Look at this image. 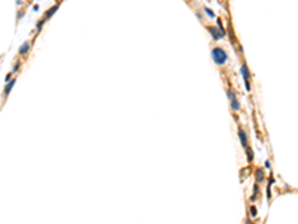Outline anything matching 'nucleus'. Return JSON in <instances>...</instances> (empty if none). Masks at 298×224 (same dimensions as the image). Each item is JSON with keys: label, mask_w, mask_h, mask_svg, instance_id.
Here are the masks:
<instances>
[{"label": "nucleus", "mask_w": 298, "mask_h": 224, "mask_svg": "<svg viewBox=\"0 0 298 224\" xmlns=\"http://www.w3.org/2000/svg\"><path fill=\"white\" fill-rule=\"evenodd\" d=\"M204 11H206V14H207V15H210V16H212V18H213V16H215V14H213L212 11H210V9H207V8H206Z\"/></svg>", "instance_id": "nucleus-12"}, {"label": "nucleus", "mask_w": 298, "mask_h": 224, "mask_svg": "<svg viewBox=\"0 0 298 224\" xmlns=\"http://www.w3.org/2000/svg\"><path fill=\"white\" fill-rule=\"evenodd\" d=\"M246 224H252V221H250V220L248 218V220H246Z\"/></svg>", "instance_id": "nucleus-14"}, {"label": "nucleus", "mask_w": 298, "mask_h": 224, "mask_svg": "<svg viewBox=\"0 0 298 224\" xmlns=\"http://www.w3.org/2000/svg\"><path fill=\"white\" fill-rule=\"evenodd\" d=\"M30 48H31V44L27 40V42H24V44L21 45V48L18 49V53H20V55H27L29 53H30Z\"/></svg>", "instance_id": "nucleus-7"}, {"label": "nucleus", "mask_w": 298, "mask_h": 224, "mask_svg": "<svg viewBox=\"0 0 298 224\" xmlns=\"http://www.w3.org/2000/svg\"><path fill=\"white\" fill-rule=\"evenodd\" d=\"M227 94H228V99H230V105H231V109H233L234 112H239V111H240V103H239L237 97H235V94L233 93L231 87H228V88H227Z\"/></svg>", "instance_id": "nucleus-2"}, {"label": "nucleus", "mask_w": 298, "mask_h": 224, "mask_svg": "<svg viewBox=\"0 0 298 224\" xmlns=\"http://www.w3.org/2000/svg\"><path fill=\"white\" fill-rule=\"evenodd\" d=\"M250 212H252V217H256L258 215V211L255 209V206H250Z\"/></svg>", "instance_id": "nucleus-11"}, {"label": "nucleus", "mask_w": 298, "mask_h": 224, "mask_svg": "<svg viewBox=\"0 0 298 224\" xmlns=\"http://www.w3.org/2000/svg\"><path fill=\"white\" fill-rule=\"evenodd\" d=\"M11 76H12V73H9V75H7L6 78H5V81H11Z\"/></svg>", "instance_id": "nucleus-13"}, {"label": "nucleus", "mask_w": 298, "mask_h": 224, "mask_svg": "<svg viewBox=\"0 0 298 224\" xmlns=\"http://www.w3.org/2000/svg\"><path fill=\"white\" fill-rule=\"evenodd\" d=\"M15 82H16V79H15V78H14V79H11L9 82H7V85L5 87V91H3V97H5V96H7V94L11 93V90H12V87L15 85Z\"/></svg>", "instance_id": "nucleus-9"}, {"label": "nucleus", "mask_w": 298, "mask_h": 224, "mask_svg": "<svg viewBox=\"0 0 298 224\" xmlns=\"http://www.w3.org/2000/svg\"><path fill=\"white\" fill-rule=\"evenodd\" d=\"M237 133H239V137H240L242 146H243V148H246V146L249 145V137H248V133L243 130V127H242L240 123L237 124Z\"/></svg>", "instance_id": "nucleus-3"}, {"label": "nucleus", "mask_w": 298, "mask_h": 224, "mask_svg": "<svg viewBox=\"0 0 298 224\" xmlns=\"http://www.w3.org/2000/svg\"><path fill=\"white\" fill-rule=\"evenodd\" d=\"M255 179H256L255 184H262V182H264L265 172H264V169H262V167H256V170H255Z\"/></svg>", "instance_id": "nucleus-5"}, {"label": "nucleus", "mask_w": 298, "mask_h": 224, "mask_svg": "<svg viewBox=\"0 0 298 224\" xmlns=\"http://www.w3.org/2000/svg\"><path fill=\"white\" fill-rule=\"evenodd\" d=\"M212 58H213L215 64H218V66H224L227 61H228V55H227L225 49L221 48V46L212 48Z\"/></svg>", "instance_id": "nucleus-1"}, {"label": "nucleus", "mask_w": 298, "mask_h": 224, "mask_svg": "<svg viewBox=\"0 0 298 224\" xmlns=\"http://www.w3.org/2000/svg\"><path fill=\"white\" fill-rule=\"evenodd\" d=\"M207 30H209L210 33H212V36H213V39H215V40H218L219 38L222 36V33L219 31V29H216L215 25H207Z\"/></svg>", "instance_id": "nucleus-8"}, {"label": "nucleus", "mask_w": 298, "mask_h": 224, "mask_svg": "<svg viewBox=\"0 0 298 224\" xmlns=\"http://www.w3.org/2000/svg\"><path fill=\"white\" fill-rule=\"evenodd\" d=\"M244 151H246V154H248V163H252L253 161V151H252V148L248 145L246 148H244Z\"/></svg>", "instance_id": "nucleus-10"}, {"label": "nucleus", "mask_w": 298, "mask_h": 224, "mask_svg": "<svg viewBox=\"0 0 298 224\" xmlns=\"http://www.w3.org/2000/svg\"><path fill=\"white\" fill-rule=\"evenodd\" d=\"M58 8H60V5H58V3H57V5H54V6H51L49 9H48V11H46L45 14H43V21H46V20H49L51 16H52V15H54V14H55V12L58 11Z\"/></svg>", "instance_id": "nucleus-6"}, {"label": "nucleus", "mask_w": 298, "mask_h": 224, "mask_svg": "<svg viewBox=\"0 0 298 224\" xmlns=\"http://www.w3.org/2000/svg\"><path fill=\"white\" fill-rule=\"evenodd\" d=\"M242 73H243V79H244V84H246V90L250 91V73H249V69H248V64L246 63H242Z\"/></svg>", "instance_id": "nucleus-4"}]
</instances>
